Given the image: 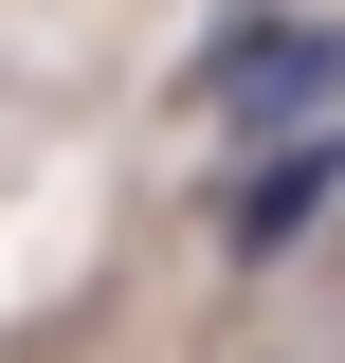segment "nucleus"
<instances>
[{"label":"nucleus","mask_w":345,"mask_h":363,"mask_svg":"<svg viewBox=\"0 0 345 363\" xmlns=\"http://www.w3.org/2000/svg\"><path fill=\"white\" fill-rule=\"evenodd\" d=\"M182 91H200L218 128L291 145V128H327V109H345V18H291V0H236L218 37L182 55Z\"/></svg>","instance_id":"f257e3e1"},{"label":"nucleus","mask_w":345,"mask_h":363,"mask_svg":"<svg viewBox=\"0 0 345 363\" xmlns=\"http://www.w3.org/2000/svg\"><path fill=\"white\" fill-rule=\"evenodd\" d=\"M327 200H345V145H327V128L236 145V182H218V255H236V272H273L291 236H327Z\"/></svg>","instance_id":"f03ea898"}]
</instances>
